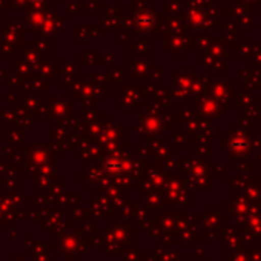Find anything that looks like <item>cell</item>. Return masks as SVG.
I'll return each mask as SVG.
<instances>
[{"mask_svg":"<svg viewBox=\"0 0 261 261\" xmlns=\"http://www.w3.org/2000/svg\"><path fill=\"white\" fill-rule=\"evenodd\" d=\"M31 2H40V0H31Z\"/></svg>","mask_w":261,"mask_h":261,"instance_id":"6da1fadb","label":"cell"}]
</instances>
